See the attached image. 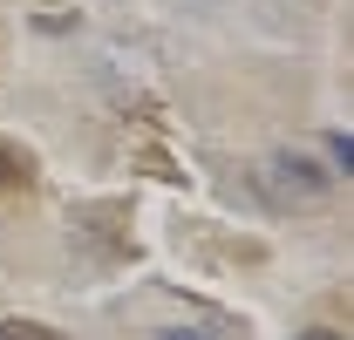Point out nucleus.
I'll return each mask as SVG.
<instances>
[{
	"mask_svg": "<svg viewBox=\"0 0 354 340\" xmlns=\"http://www.w3.org/2000/svg\"><path fill=\"white\" fill-rule=\"evenodd\" d=\"M327 170H313L307 157H272L266 164V191H272V205H320L327 198Z\"/></svg>",
	"mask_w": 354,
	"mask_h": 340,
	"instance_id": "nucleus-1",
	"label": "nucleus"
},
{
	"mask_svg": "<svg viewBox=\"0 0 354 340\" xmlns=\"http://www.w3.org/2000/svg\"><path fill=\"white\" fill-rule=\"evenodd\" d=\"M28 184H35V157L0 136V191H28Z\"/></svg>",
	"mask_w": 354,
	"mask_h": 340,
	"instance_id": "nucleus-2",
	"label": "nucleus"
},
{
	"mask_svg": "<svg viewBox=\"0 0 354 340\" xmlns=\"http://www.w3.org/2000/svg\"><path fill=\"white\" fill-rule=\"evenodd\" d=\"M300 340H348V334H334V327H313V334H300Z\"/></svg>",
	"mask_w": 354,
	"mask_h": 340,
	"instance_id": "nucleus-4",
	"label": "nucleus"
},
{
	"mask_svg": "<svg viewBox=\"0 0 354 340\" xmlns=\"http://www.w3.org/2000/svg\"><path fill=\"white\" fill-rule=\"evenodd\" d=\"M0 340H62L55 327H35V320H0Z\"/></svg>",
	"mask_w": 354,
	"mask_h": 340,
	"instance_id": "nucleus-3",
	"label": "nucleus"
}]
</instances>
